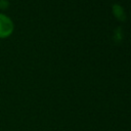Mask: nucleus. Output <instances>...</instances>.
Here are the masks:
<instances>
[{
  "mask_svg": "<svg viewBox=\"0 0 131 131\" xmlns=\"http://www.w3.org/2000/svg\"><path fill=\"white\" fill-rule=\"evenodd\" d=\"M14 31L13 20L5 13L0 12V39H6L12 35Z\"/></svg>",
  "mask_w": 131,
  "mask_h": 131,
  "instance_id": "1",
  "label": "nucleus"
},
{
  "mask_svg": "<svg viewBox=\"0 0 131 131\" xmlns=\"http://www.w3.org/2000/svg\"><path fill=\"white\" fill-rule=\"evenodd\" d=\"M113 13L119 20H125L126 19V13H125L123 7L118 5V4L113 5Z\"/></svg>",
  "mask_w": 131,
  "mask_h": 131,
  "instance_id": "2",
  "label": "nucleus"
},
{
  "mask_svg": "<svg viewBox=\"0 0 131 131\" xmlns=\"http://www.w3.org/2000/svg\"><path fill=\"white\" fill-rule=\"evenodd\" d=\"M8 5H9L8 0H1V1H0V8L6 9V8L8 7Z\"/></svg>",
  "mask_w": 131,
  "mask_h": 131,
  "instance_id": "3",
  "label": "nucleus"
},
{
  "mask_svg": "<svg viewBox=\"0 0 131 131\" xmlns=\"http://www.w3.org/2000/svg\"><path fill=\"white\" fill-rule=\"evenodd\" d=\"M0 1H1V0H0Z\"/></svg>",
  "mask_w": 131,
  "mask_h": 131,
  "instance_id": "4",
  "label": "nucleus"
}]
</instances>
